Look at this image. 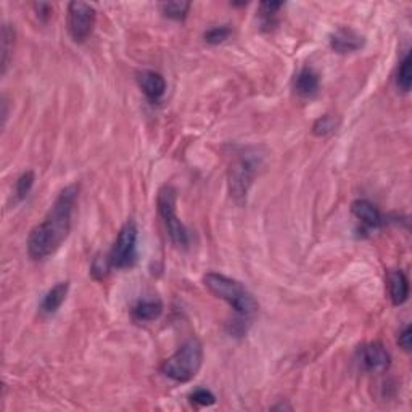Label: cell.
Segmentation results:
<instances>
[{"label": "cell", "instance_id": "cell-12", "mask_svg": "<svg viewBox=\"0 0 412 412\" xmlns=\"http://www.w3.org/2000/svg\"><path fill=\"white\" fill-rule=\"evenodd\" d=\"M69 291V282H58L57 285H53L52 289L44 295L43 301L39 304V313L44 318H50V316L55 314L62 304L65 303Z\"/></svg>", "mask_w": 412, "mask_h": 412}, {"label": "cell", "instance_id": "cell-26", "mask_svg": "<svg viewBox=\"0 0 412 412\" xmlns=\"http://www.w3.org/2000/svg\"><path fill=\"white\" fill-rule=\"evenodd\" d=\"M34 9H35V13H38V18L43 21H47L52 15V5L50 4H45V2H39V4H34Z\"/></svg>", "mask_w": 412, "mask_h": 412}, {"label": "cell", "instance_id": "cell-19", "mask_svg": "<svg viewBox=\"0 0 412 412\" xmlns=\"http://www.w3.org/2000/svg\"><path fill=\"white\" fill-rule=\"evenodd\" d=\"M160 10L163 16L174 21H182L190 10V2H163L160 4Z\"/></svg>", "mask_w": 412, "mask_h": 412}, {"label": "cell", "instance_id": "cell-22", "mask_svg": "<svg viewBox=\"0 0 412 412\" xmlns=\"http://www.w3.org/2000/svg\"><path fill=\"white\" fill-rule=\"evenodd\" d=\"M232 35V29L229 26H214L205 33V43L211 45L223 44Z\"/></svg>", "mask_w": 412, "mask_h": 412}, {"label": "cell", "instance_id": "cell-18", "mask_svg": "<svg viewBox=\"0 0 412 412\" xmlns=\"http://www.w3.org/2000/svg\"><path fill=\"white\" fill-rule=\"evenodd\" d=\"M338 128H340V118L333 115H324L314 121L313 134L316 137H327L335 133Z\"/></svg>", "mask_w": 412, "mask_h": 412}, {"label": "cell", "instance_id": "cell-24", "mask_svg": "<svg viewBox=\"0 0 412 412\" xmlns=\"http://www.w3.org/2000/svg\"><path fill=\"white\" fill-rule=\"evenodd\" d=\"M190 401L195 406H200V408H208V406H213L216 403V396L210 390H206V388H199V390H195L190 395Z\"/></svg>", "mask_w": 412, "mask_h": 412}, {"label": "cell", "instance_id": "cell-1", "mask_svg": "<svg viewBox=\"0 0 412 412\" xmlns=\"http://www.w3.org/2000/svg\"><path fill=\"white\" fill-rule=\"evenodd\" d=\"M77 196H79V185L71 184L65 187L53 201L44 223L35 226L29 232L26 243L28 253L34 261L49 258L67 240L71 232V224H73V211Z\"/></svg>", "mask_w": 412, "mask_h": 412}, {"label": "cell", "instance_id": "cell-25", "mask_svg": "<svg viewBox=\"0 0 412 412\" xmlns=\"http://www.w3.org/2000/svg\"><path fill=\"white\" fill-rule=\"evenodd\" d=\"M398 345L401 346V348L406 351V353H409L411 351V345H412V328L411 325H406L401 332H399L398 335Z\"/></svg>", "mask_w": 412, "mask_h": 412}, {"label": "cell", "instance_id": "cell-11", "mask_svg": "<svg viewBox=\"0 0 412 412\" xmlns=\"http://www.w3.org/2000/svg\"><path fill=\"white\" fill-rule=\"evenodd\" d=\"M351 213H353V216L357 221H361L364 228H367L370 230L380 229L382 224H384V216H382L379 208L369 200L362 199L353 201V205H351Z\"/></svg>", "mask_w": 412, "mask_h": 412}, {"label": "cell", "instance_id": "cell-5", "mask_svg": "<svg viewBox=\"0 0 412 412\" xmlns=\"http://www.w3.org/2000/svg\"><path fill=\"white\" fill-rule=\"evenodd\" d=\"M176 200H177L176 189L171 187V185H165V187H161L158 192L157 206H158L160 216L165 223V228L166 230H168L171 242L174 243L176 247L185 248L190 242L189 230L185 229V226L181 223V219L177 218Z\"/></svg>", "mask_w": 412, "mask_h": 412}, {"label": "cell", "instance_id": "cell-8", "mask_svg": "<svg viewBox=\"0 0 412 412\" xmlns=\"http://www.w3.org/2000/svg\"><path fill=\"white\" fill-rule=\"evenodd\" d=\"M360 364L364 370L372 374L386 372L391 366V356L384 345L379 342L367 343L360 348Z\"/></svg>", "mask_w": 412, "mask_h": 412}, {"label": "cell", "instance_id": "cell-9", "mask_svg": "<svg viewBox=\"0 0 412 412\" xmlns=\"http://www.w3.org/2000/svg\"><path fill=\"white\" fill-rule=\"evenodd\" d=\"M364 44H366V39L364 35H361L357 31L351 28H340L335 33L330 35V47L333 52L337 53H353L361 50Z\"/></svg>", "mask_w": 412, "mask_h": 412}, {"label": "cell", "instance_id": "cell-2", "mask_svg": "<svg viewBox=\"0 0 412 412\" xmlns=\"http://www.w3.org/2000/svg\"><path fill=\"white\" fill-rule=\"evenodd\" d=\"M203 284L214 296L228 303L238 319L252 322L253 316L258 313V301L238 280L224 276V274L208 272L203 277Z\"/></svg>", "mask_w": 412, "mask_h": 412}, {"label": "cell", "instance_id": "cell-7", "mask_svg": "<svg viewBox=\"0 0 412 412\" xmlns=\"http://www.w3.org/2000/svg\"><path fill=\"white\" fill-rule=\"evenodd\" d=\"M97 21V10L86 2H69L68 5V33L77 44L86 43Z\"/></svg>", "mask_w": 412, "mask_h": 412}, {"label": "cell", "instance_id": "cell-15", "mask_svg": "<svg viewBox=\"0 0 412 412\" xmlns=\"http://www.w3.org/2000/svg\"><path fill=\"white\" fill-rule=\"evenodd\" d=\"M161 313H163V303L158 298H142L130 309L133 319L137 322L157 321Z\"/></svg>", "mask_w": 412, "mask_h": 412}, {"label": "cell", "instance_id": "cell-16", "mask_svg": "<svg viewBox=\"0 0 412 412\" xmlns=\"http://www.w3.org/2000/svg\"><path fill=\"white\" fill-rule=\"evenodd\" d=\"M395 82H396V87L403 94H408L411 91V86H412V55H411L409 50L406 52V55L403 57V60L398 65Z\"/></svg>", "mask_w": 412, "mask_h": 412}, {"label": "cell", "instance_id": "cell-3", "mask_svg": "<svg viewBox=\"0 0 412 412\" xmlns=\"http://www.w3.org/2000/svg\"><path fill=\"white\" fill-rule=\"evenodd\" d=\"M203 364V345L199 338H189L174 355L161 366V374L177 384H187L200 372Z\"/></svg>", "mask_w": 412, "mask_h": 412}, {"label": "cell", "instance_id": "cell-27", "mask_svg": "<svg viewBox=\"0 0 412 412\" xmlns=\"http://www.w3.org/2000/svg\"><path fill=\"white\" fill-rule=\"evenodd\" d=\"M272 409H291V406H285V404H279V406H274Z\"/></svg>", "mask_w": 412, "mask_h": 412}, {"label": "cell", "instance_id": "cell-13", "mask_svg": "<svg viewBox=\"0 0 412 412\" xmlns=\"http://www.w3.org/2000/svg\"><path fill=\"white\" fill-rule=\"evenodd\" d=\"M321 79L313 68H303L294 79V91L303 99H311L319 92Z\"/></svg>", "mask_w": 412, "mask_h": 412}, {"label": "cell", "instance_id": "cell-23", "mask_svg": "<svg viewBox=\"0 0 412 412\" xmlns=\"http://www.w3.org/2000/svg\"><path fill=\"white\" fill-rule=\"evenodd\" d=\"M110 269H111V265H110L108 256H104V258H101V256H97V258H94L91 272L95 279L104 280L106 276H108Z\"/></svg>", "mask_w": 412, "mask_h": 412}, {"label": "cell", "instance_id": "cell-21", "mask_svg": "<svg viewBox=\"0 0 412 412\" xmlns=\"http://www.w3.org/2000/svg\"><path fill=\"white\" fill-rule=\"evenodd\" d=\"M34 172L33 171H26L23 172V174L16 179V185H15V195H16V200L18 201H23L31 192L33 185H34Z\"/></svg>", "mask_w": 412, "mask_h": 412}, {"label": "cell", "instance_id": "cell-4", "mask_svg": "<svg viewBox=\"0 0 412 412\" xmlns=\"http://www.w3.org/2000/svg\"><path fill=\"white\" fill-rule=\"evenodd\" d=\"M262 165V155L256 150H245L238 155L229 169V194L238 205L247 201L250 189Z\"/></svg>", "mask_w": 412, "mask_h": 412}, {"label": "cell", "instance_id": "cell-20", "mask_svg": "<svg viewBox=\"0 0 412 412\" xmlns=\"http://www.w3.org/2000/svg\"><path fill=\"white\" fill-rule=\"evenodd\" d=\"M282 7H284L282 2H262L260 5V18L262 28L271 31V28L276 26V16Z\"/></svg>", "mask_w": 412, "mask_h": 412}, {"label": "cell", "instance_id": "cell-10", "mask_svg": "<svg viewBox=\"0 0 412 412\" xmlns=\"http://www.w3.org/2000/svg\"><path fill=\"white\" fill-rule=\"evenodd\" d=\"M137 84H139L140 91L143 95L152 101V104H157V101L163 97L166 92V81L165 77L161 76L157 71L152 69H143L137 73Z\"/></svg>", "mask_w": 412, "mask_h": 412}, {"label": "cell", "instance_id": "cell-6", "mask_svg": "<svg viewBox=\"0 0 412 412\" xmlns=\"http://www.w3.org/2000/svg\"><path fill=\"white\" fill-rule=\"evenodd\" d=\"M137 240H139V228L135 221H128L118 232L116 242L108 255L110 265L115 269H129L137 262Z\"/></svg>", "mask_w": 412, "mask_h": 412}, {"label": "cell", "instance_id": "cell-17", "mask_svg": "<svg viewBox=\"0 0 412 412\" xmlns=\"http://www.w3.org/2000/svg\"><path fill=\"white\" fill-rule=\"evenodd\" d=\"M15 47V28L10 26L5 23L2 26V60H0V65H2V74L7 73L11 53H13Z\"/></svg>", "mask_w": 412, "mask_h": 412}, {"label": "cell", "instance_id": "cell-14", "mask_svg": "<svg viewBox=\"0 0 412 412\" xmlns=\"http://www.w3.org/2000/svg\"><path fill=\"white\" fill-rule=\"evenodd\" d=\"M388 291L395 306H401L409 298V279L403 271H391L388 274Z\"/></svg>", "mask_w": 412, "mask_h": 412}]
</instances>
